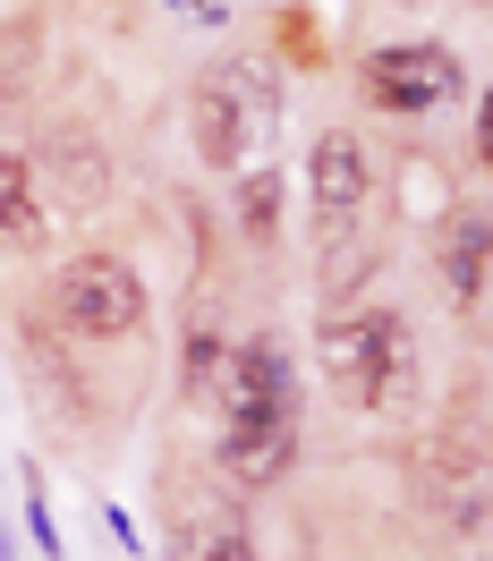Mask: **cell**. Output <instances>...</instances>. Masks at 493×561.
Here are the masks:
<instances>
[{"instance_id": "30bf717a", "label": "cell", "mask_w": 493, "mask_h": 561, "mask_svg": "<svg viewBox=\"0 0 493 561\" xmlns=\"http://www.w3.org/2000/svg\"><path fill=\"white\" fill-rule=\"evenodd\" d=\"M43 162H51V179H60V205H94V196H103L111 187V171H103V145H85V137H60L51 145V153H43Z\"/></svg>"}, {"instance_id": "6da1fadb", "label": "cell", "mask_w": 493, "mask_h": 561, "mask_svg": "<svg viewBox=\"0 0 493 561\" xmlns=\"http://www.w3.org/2000/svg\"><path fill=\"white\" fill-rule=\"evenodd\" d=\"M230 434H221V459L239 485H273L289 459H298V383H289V357L273 341H246L221 375V400H213Z\"/></svg>"}, {"instance_id": "8992f818", "label": "cell", "mask_w": 493, "mask_h": 561, "mask_svg": "<svg viewBox=\"0 0 493 561\" xmlns=\"http://www.w3.org/2000/svg\"><path fill=\"white\" fill-rule=\"evenodd\" d=\"M366 94L383 111H443L459 94V51H443V43H383V51H366Z\"/></svg>"}, {"instance_id": "5b68a950", "label": "cell", "mask_w": 493, "mask_h": 561, "mask_svg": "<svg viewBox=\"0 0 493 561\" xmlns=\"http://www.w3.org/2000/svg\"><path fill=\"white\" fill-rule=\"evenodd\" d=\"M425 485H434V502H443V519H451L459 536L485 527V425H477V391H459L451 425H434Z\"/></svg>"}, {"instance_id": "277c9868", "label": "cell", "mask_w": 493, "mask_h": 561, "mask_svg": "<svg viewBox=\"0 0 493 561\" xmlns=\"http://www.w3.org/2000/svg\"><path fill=\"white\" fill-rule=\"evenodd\" d=\"M51 307H60V323L77 341H128L145 323V280L119 255H69L60 280H51Z\"/></svg>"}, {"instance_id": "3957f363", "label": "cell", "mask_w": 493, "mask_h": 561, "mask_svg": "<svg viewBox=\"0 0 493 561\" xmlns=\"http://www.w3.org/2000/svg\"><path fill=\"white\" fill-rule=\"evenodd\" d=\"M323 383L341 391L349 409H383L391 383H400V316H383V307H366V316H332L323 323Z\"/></svg>"}, {"instance_id": "9c48e42d", "label": "cell", "mask_w": 493, "mask_h": 561, "mask_svg": "<svg viewBox=\"0 0 493 561\" xmlns=\"http://www.w3.org/2000/svg\"><path fill=\"white\" fill-rule=\"evenodd\" d=\"M0 247H43V187L26 153H0Z\"/></svg>"}, {"instance_id": "8fae6325", "label": "cell", "mask_w": 493, "mask_h": 561, "mask_svg": "<svg viewBox=\"0 0 493 561\" xmlns=\"http://www.w3.org/2000/svg\"><path fill=\"white\" fill-rule=\"evenodd\" d=\"M196 561H255V545H246V519L230 511V502L196 519Z\"/></svg>"}, {"instance_id": "7c38bea8", "label": "cell", "mask_w": 493, "mask_h": 561, "mask_svg": "<svg viewBox=\"0 0 493 561\" xmlns=\"http://www.w3.org/2000/svg\"><path fill=\"white\" fill-rule=\"evenodd\" d=\"M246 239H273V179H246Z\"/></svg>"}, {"instance_id": "7a4b0ae2", "label": "cell", "mask_w": 493, "mask_h": 561, "mask_svg": "<svg viewBox=\"0 0 493 561\" xmlns=\"http://www.w3.org/2000/svg\"><path fill=\"white\" fill-rule=\"evenodd\" d=\"M366 196H375V171H366V145L349 128H332V137L307 153V205H316V247H323V289L341 298L357 289L366 273V255H357V221H366Z\"/></svg>"}, {"instance_id": "52a82bcc", "label": "cell", "mask_w": 493, "mask_h": 561, "mask_svg": "<svg viewBox=\"0 0 493 561\" xmlns=\"http://www.w3.org/2000/svg\"><path fill=\"white\" fill-rule=\"evenodd\" d=\"M196 153H205L213 171H230L246 153V111H239V77L230 69H213L196 85Z\"/></svg>"}, {"instance_id": "4fadbf2b", "label": "cell", "mask_w": 493, "mask_h": 561, "mask_svg": "<svg viewBox=\"0 0 493 561\" xmlns=\"http://www.w3.org/2000/svg\"><path fill=\"white\" fill-rule=\"evenodd\" d=\"M26 527H35V545H43V561H60V527H51V511H43L35 493H26Z\"/></svg>"}, {"instance_id": "ba28073f", "label": "cell", "mask_w": 493, "mask_h": 561, "mask_svg": "<svg viewBox=\"0 0 493 561\" xmlns=\"http://www.w3.org/2000/svg\"><path fill=\"white\" fill-rule=\"evenodd\" d=\"M443 280H451L459 316L485 307V213H451V230H443Z\"/></svg>"}]
</instances>
